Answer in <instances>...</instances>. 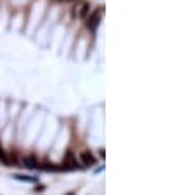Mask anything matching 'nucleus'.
<instances>
[{"instance_id": "8", "label": "nucleus", "mask_w": 185, "mask_h": 195, "mask_svg": "<svg viewBox=\"0 0 185 195\" xmlns=\"http://www.w3.org/2000/svg\"><path fill=\"white\" fill-rule=\"evenodd\" d=\"M55 2H63V0H55Z\"/></svg>"}, {"instance_id": "1", "label": "nucleus", "mask_w": 185, "mask_h": 195, "mask_svg": "<svg viewBox=\"0 0 185 195\" xmlns=\"http://www.w3.org/2000/svg\"><path fill=\"white\" fill-rule=\"evenodd\" d=\"M83 165H79V160L76 159V154L73 151H66L63 160H61V170H76L81 169Z\"/></svg>"}, {"instance_id": "6", "label": "nucleus", "mask_w": 185, "mask_h": 195, "mask_svg": "<svg viewBox=\"0 0 185 195\" xmlns=\"http://www.w3.org/2000/svg\"><path fill=\"white\" fill-rule=\"evenodd\" d=\"M13 179L21 182H28V184H38V177H32V175H23V174H15Z\"/></svg>"}, {"instance_id": "4", "label": "nucleus", "mask_w": 185, "mask_h": 195, "mask_svg": "<svg viewBox=\"0 0 185 195\" xmlns=\"http://www.w3.org/2000/svg\"><path fill=\"white\" fill-rule=\"evenodd\" d=\"M79 162L83 164V167H94L98 164V159L91 151H83L79 154Z\"/></svg>"}, {"instance_id": "2", "label": "nucleus", "mask_w": 185, "mask_h": 195, "mask_svg": "<svg viewBox=\"0 0 185 195\" xmlns=\"http://www.w3.org/2000/svg\"><path fill=\"white\" fill-rule=\"evenodd\" d=\"M0 162L4 164V165L7 167H12V165H20L18 164V157L15 152H10V151H7L2 145V142H0Z\"/></svg>"}, {"instance_id": "3", "label": "nucleus", "mask_w": 185, "mask_h": 195, "mask_svg": "<svg viewBox=\"0 0 185 195\" xmlns=\"http://www.w3.org/2000/svg\"><path fill=\"white\" fill-rule=\"evenodd\" d=\"M101 8H98V10H94L92 13H89L88 17H86V27H88L89 32H96L98 27H99L101 23Z\"/></svg>"}, {"instance_id": "5", "label": "nucleus", "mask_w": 185, "mask_h": 195, "mask_svg": "<svg viewBox=\"0 0 185 195\" xmlns=\"http://www.w3.org/2000/svg\"><path fill=\"white\" fill-rule=\"evenodd\" d=\"M89 8H91L89 2H81V4H78L76 7H73V15H78L79 18L86 20V17L89 15Z\"/></svg>"}, {"instance_id": "7", "label": "nucleus", "mask_w": 185, "mask_h": 195, "mask_svg": "<svg viewBox=\"0 0 185 195\" xmlns=\"http://www.w3.org/2000/svg\"><path fill=\"white\" fill-rule=\"evenodd\" d=\"M68 195H76V192H71V194H68Z\"/></svg>"}]
</instances>
